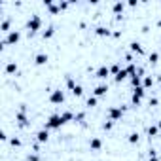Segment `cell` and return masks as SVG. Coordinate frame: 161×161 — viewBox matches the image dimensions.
<instances>
[{"mask_svg":"<svg viewBox=\"0 0 161 161\" xmlns=\"http://www.w3.org/2000/svg\"><path fill=\"white\" fill-rule=\"evenodd\" d=\"M19 40H21V31H17V29H12L4 38H2V42H0V47H8V46H17L19 44Z\"/></svg>","mask_w":161,"mask_h":161,"instance_id":"1","label":"cell"},{"mask_svg":"<svg viewBox=\"0 0 161 161\" xmlns=\"http://www.w3.org/2000/svg\"><path fill=\"white\" fill-rule=\"evenodd\" d=\"M63 125H64V121H63L61 114H51V116L44 121V129H47V131H57V129H61Z\"/></svg>","mask_w":161,"mask_h":161,"instance_id":"2","label":"cell"},{"mask_svg":"<svg viewBox=\"0 0 161 161\" xmlns=\"http://www.w3.org/2000/svg\"><path fill=\"white\" fill-rule=\"evenodd\" d=\"M42 17L38 15V14H32L31 17H29V21H27V31H29V34H36V32H40L42 31Z\"/></svg>","mask_w":161,"mask_h":161,"instance_id":"3","label":"cell"},{"mask_svg":"<svg viewBox=\"0 0 161 161\" xmlns=\"http://www.w3.org/2000/svg\"><path fill=\"white\" fill-rule=\"evenodd\" d=\"M15 121H17L19 127H27V125H31V119H29V116H27V104H21L19 112L15 114Z\"/></svg>","mask_w":161,"mask_h":161,"instance_id":"4","label":"cell"},{"mask_svg":"<svg viewBox=\"0 0 161 161\" xmlns=\"http://www.w3.org/2000/svg\"><path fill=\"white\" fill-rule=\"evenodd\" d=\"M144 95H146V89H144L142 86H140V87H135L133 93H131V106H138L140 101L144 99Z\"/></svg>","mask_w":161,"mask_h":161,"instance_id":"5","label":"cell"},{"mask_svg":"<svg viewBox=\"0 0 161 161\" xmlns=\"http://www.w3.org/2000/svg\"><path fill=\"white\" fill-rule=\"evenodd\" d=\"M106 114H108V119H112V121L116 123V121H121V118H123L125 112L121 110V106H110Z\"/></svg>","mask_w":161,"mask_h":161,"instance_id":"6","label":"cell"},{"mask_svg":"<svg viewBox=\"0 0 161 161\" xmlns=\"http://www.w3.org/2000/svg\"><path fill=\"white\" fill-rule=\"evenodd\" d=\"M49 103L51 104H63L64 103V91L59 87V89H53L49 93Z\"/></svg>","mask_w":161,"mask_h":161,"instance_id":"7","label":"cell"},{"mask_svg":"<svg viewBox=\"0 0 161 161\" xmlns=\"http://www.w3.org/2000/svg\"><path fill=\"white\" fill-rule=\"evenodd\" d=\"M125 6H127V2H123V0H116V2L110 6V8H112V14H114V17H121V15H123V12H125Z\"/></svg>","mask_w":161,"mask_h":161,"instance_id":"8","label":"cell"},{"mask_svg":"<svg viewBox=\"0 0 161 161\" xmlns=\"http://www.w3.org/2000/svg\"><path fill=\"white\" fill-rule=\"evenodd\" d=\"M93 32H95L99 38H110L114 31H112V29H108V27H104V25H99V27H95V29H93Z\"/></svg>","mask_w":161,"mask_h":161,"instance_id":"9","label":"cell"},{"mask_svg":"<svg viewBox=\"0 0 161 161\" xmlns=\"http://www.w3.org/2000/svg\"><path fill=\"white\" fill-rule=\"evenodd\" d=\"M108 76H112V74H110V66H106V64H101V66L95 70V78H97V80H106Z\"/></svg>","mask_w":161,"mask_h":161,"instance_id":"10","label":"cell"},{"mask_svg":"<svg viewBox=\"0 0 161 161\" xmlns=\"http://www.w3.org/2000/svg\"><path fill=\"white\" fill-rule=\"evenodd\" d=\"M103 146H104V142H103L101 136H91V138H89V148H91L93 152H101Z\"/></svg>","mask_w":161,"mask_h":161,"instance_id":"11","label":"cell"},{"mask_svg":"<svg viewBox=\"0 0 161 161\" xmlns=\"http://www.w3.org/2000/svg\"><path fill=\"white\" fill-rule=\"evenodd\" d=\"M34 64L36 66H44V64H47V61H49V55L47 53H44V51H40V53H36L34 55Z\"/></svg>","mask_w":161,"mask_h":161,"instance_id":"12","label":"cell"},{"mask_svg":"<svg viewBox=\"0 0 161 161\" xmlns=\"http://www.w3.org/2000/svg\"><path fill=\"white\" fill-rule=\"evenodd\" d=\"M110 91V87H108V84H99L95 89H93V95L97 97V99H101V97H106V93Z\"/></svg>","mask_w":161,"mask_h":161,"instance_id":"13","label":"cell"},{"mask_svg":"<svg viewBox=\"0 0 161 161\" xmlns=\"http://www.w3.org/2000/svg\"><path fill=\"white\" fill-rule=\"evenodd\" d=\"M34 136H36V142H40V144H46V142L49 140V131L42 127L40 131H36V135H34Z\"/></svg>","mask_w":161,"mask_h":161,"instance_id":"14","label":"cell"},{"mask_svg":"<svg viewBox=\"0 0 161 161\" xmlns=\"http://www.w3.org/2000/svg\"><path fill=\"white\" fill-rule=\"evenodd\" d=\"M129 51H131V53H136V55H144V47H142V44H140V42H135V40L129 44Z\"/></svg>","mask_w":161,"mask_h":161,"instance_id":"15","label":"cell"},{"mask_svg":"<svg viewBox=\"0 0 161 161\" xmlns=\"http://www.w3.org/2000/svg\"><path fill=\"white\" fill-rule=\"evenodd\" d=\"M17 70H19V66H17V63H15V61H8V63H6V66H4V72H6L8 76L17 74Z\"/></svg>","mask_w":161,"mask_h":161,"instance_id":"16","label":"cell"},{"mask_svg":"<svg viewBox=\"0 0 161 161\" xmlns=\"http://www.w3.org/2000/svg\"><path fill=\"white\" fill-rule=\"evenodd\" d=\"M42 34V40H49V38H53L55 36V25H49L46 31H42L40 32Z\"/></svg>","mask_w":161,"mask_h":161,"instance_id":"17","label":"cell"},{"mask_svg":"<svg viewBox=\"0 0 161 161\" xmlns=\"http://www.w3.org/2000/svg\"><path fill=\"white\" fill-rule=\"evenodd\" d=\"M153 82H155L153 76H152V74H148V76H144V78H142V87H144V89H152V87H153Z\"/></svg>","mask_w":161,"mask_h":161,"instance_id":"18","label":"cell"},{"mask_svg":"<svg viewBox=\"0 0 161 161\" xmlns=\"http://www.w3.org/2000/svg\"><path fill=\"white\" fill-rule=\"evenodd\" d=\"M125 78H129V72H127L125 68H121V70H119V72H118V74L114 76V82H116V84H121Z\"/></svg>","mask_w":161,"mask_h":161,"instance_id":"19","label":"cell"},{"mask_svg":"<svg viewBox=\"0 0 161 161\" xmlns=\"http://www.w3.org/2000/svg\"><path fill=\"white\" fill-rule=\"evenodd\" d=\"M129 82H131V87H133V89H135V87H140V86H142V76L135 74V76L129 78Z\"/></svg>","mask_w":161,"mask_h":161,"instance_id":"20","label":"cell"},{"mask_svg":"<svg viewBox=\"0 0 161 161\" xmlns=\"http://www.w3.org/2000/svg\"><path fill=\"white\" fill-rule=\"evenodd\" d=\"M10 27H12V19H10V17H6V19H4L2 23H0V31H2L4 34H8V32L12 31Z\"/></svg>","mask_w":161,"mask_h":161,"instance_id":"21","label":"cell"},{"mask_svg":"<svg viewBox=\"0 0 161 161\" xmlns=\"http://www.w3.org/2000/svg\"><path fill=\"white\" fill-rule=\"evenodd\" d=\"M61 118H63V121H64V123H70V121H74V119H76V116H74L70 110H64V112H61Z\"/></svg>","mask_w":161,"mask_h":161,"instance_id":"22","label":"cell"},{"mask_svg":"<svg viewBox=\"0 0 161 161\" xmlns=\"http://www.w3.org/2000/svg\"><path fill=\"white\" fill-rule=\"evenodd\" d=\"M97 104H99V99H97L95 95H91V97L86 99V108H95Z\"/></svg>","mask_w":161,"mask_h":161,"instance_id":"23","label":"cell"},{"mask_svg":"<svg viewBox=\"0 0 161 161\" xmlns=\"http://www.w3.org/2000/svg\"><path fill=\"white\" fill-rule=\"evenodd\" d=\"M148 63H150V64H157V63H159V51H152V53L148 55Z\"/></svg>","mask_w":161,"mask_h":161,"instance_id":"24","label":"cell"},{"mask_svg":"<svg viewBox=\"0 0 161 161\" xmlns=\"http://www.w3.org/2000/svg\"><path fill=\"white\" fill-rule=\"evenodd\" d=\"M146 133H148V136H150V138H153V136H157V135H159V127H157V125H150V127L146 129Z\"/></svg>","mask_w":161,"mask_h":161,"instance_id":"25","label":"cell"},{"mask_svg":"<svg viewBox=\"0 0 161 161\" xmlns=\"http://www.w3.org/2000/svg\"><path fill=\"white\" fill-rule=\"evenodd\" d=\"M138 140H140L138 133H135V131H133V133H129V135H127V142H129V144H138Z\"/></svg>","mask_w":161,"mask_h":161,"instance_id":"26","label":"cell"},{"mask_svg":"<svg viewBox=\"0 0 161 161\" xmlns=\"http://www.w3.org/2000/svg\"><path fill=\"white\" fill-rule=\"evenodd\" d=\"M47 12H49V15H59L63 10H61V6H59V4H53V6H49V8H47Z\"/></svg>","mask_w":161,"mask_h":161,"instance_id":"27","label":"cell"},{"mask_svg":"<svg viewBox=\"0 0 161 161\" xmlns=\"http://www.w3.org/2000/svg\"><path fill=\"white\" fill-rule=\"evenodd\" d=\"M21 144H23V142H21L19 136H12V138H10V146H14V148H21Z\"/></svg>","mask_w":161,"mask_h":161,"instance_id":"28","label":"cell"},{"mask_svg":"<svg viewBox=\"0 0 161 161\" xmlns=\"http://www.w3.org/2000/svg\"><path fill=\"white\" fill-rule=\"evenodd\" d=\"M72 95H74V97H82V95H84V87L78 84V86H76V87L72 89Z\"/></svg>","mask_w":161,"mask_h":161,"instance_id":"29","label":"cell"},{"mask_svg":"<svg viewBox=\"0 0 161 161\" xmlns=\"http://www.w3.org/2000/svg\"><path fill=\"white\" fill-rule=\"evenodd\" d=\"M76 86H78V84L74 82V78H72V76H66V87H68V89L72 91V89H74Z\"/></svg>","mask_w":161,"mask_h":161,"instance_id":"30","label":"cell"},{"mask_svg":"<svg viewBox=\"0 0 161 161\" xmlns=\"http://www.w3.org/2000/svg\"><path fill=\"white\" fill-rule=\"evenodd\" d=\"M119 70H121L119 63H114V64H110V74H112V76H116V74H118Z\"/></svg>","mask_w":161,"mask_h":161,"instance_id":"31","label":"cell"},{"mask_svg":"<svg viewBox=\"0 0 161 161\" xmlns=\"http://www.w3.org/2000/svg\"><path fill=\"white\" fill-rule=\"evenodd\" d=\"M103 129H104V131H112V129H114V121H112V119L104 121V123H103Z\"/></svg>","mask_w":161,"mask_h":161,"instance_id":"32","label":"cell"},{"mask_svg":"<svg viewBox=\"0 0 161 161\" xmlns=\"http://www.w3.org/2000/svg\"><path fill=\"white\" fill-rule=\"evenodd\" d=\"M27 161H40V153H36V152L34 153H29L27 155Z\"/></svg>","mask_w":161,"mask_h":161,"instance_id":"33","label":"cell"},{"mask_svg":"<svg viewBox=\"0 0 161 161\" xmlns=\"http://www.w3.org/2000/svg\"><path fill=\"white\" fill-rule=\"evenodd\" d=\"M148 104H150V106H157V104H159V99H157V97H150Z\"/></svg>","mask_w":161,"mask_h":161,"instance_id":"34","label":"cell"},{"mask_svg":"<svg viewBox=\"0 0 161 161\" xmlns=\"http://www.w3.org/2000/svg\"><path fill=\"white\" fill-rule=\"evenodd\" d=\"M84 118H86V114H84V112H80V114H76V119H74V121L80 123V121H84Z\"/></svg>","mask_w":161,"mask_h":161,"instance_id":"35","label":"cell"},{"mask_svg":"<svg viewBox=\"0 0 161 161\" xmlns=\"http://www.w3.org/2000/svg\"><path fill=\"white\" fill-rule=\"evenodd\" d=\"M0 140H2V142L10 140V136H8V133H6V131H2V133H0Z\"/></svg>","mask_w":161,"mask_h":161,"instance_id":"36","label":"cell"},{"mask_svg":"<svg viewBox=\"0 0 161 161\" xmlns=\"http://www.w3.org/2000/svg\"><path fill=\"white\" fill-rule=\"evenodd\" d=\"M121 34H123L121 31H114V32H112V38H116V40H119V38H121Z\"/></svg>","mask_w":161,"mask_h":161,"instance_id":"37","label":"cell"},{"mask_svg":"<svg viewBox=\"0 0 161 161\" xmlns=\"http://www.w3.org/2000/svg\"><path fill=\"white\" fill-rule=\"evenodd\" d=\"M127 6H129V8H138V2H136V0H129Z\"/></svg>","mask_w":161,"mask_h":161,"instance_id":"38","label":"cell"},{"mask_svg":"<svg viewBox=\"0 0 161 161\" xmlns=\"http://www.w3.org/2000/svg\"><path fill=\"white\" fill-rule=\"evenodd\" d=\"M148 161H159V157H157V155H152V157H150Z\"/></svg>","mask_w":161,"mask_h":161,"instance_id":"39","label":"cell"},{"mask_svg":"<svg viewBox=\"0 0 161 161\" xmlns=\"http://www.w3.org/2000/svg\"><path fill=\"white\" fill-rule=\"evenodd\" d=\"M157 82H159V84H161V74H157Z\"/></svg>","mask_w":161,"mask_h":161,"instance_id":"40","label":"cell"},{"mask_svg":"<svg viewBox=\"0 0 161 161\" xmlns=\"http://www.w3.org/2000/svg\"><path fill=\"white\" fill-rule=\"evenodd\" d=\"M157 27H161V17H159V19H157Z\"/></svg>","mask_w":161,"mask_h":161,"instance_id":"41","label":"cell"},{"mask_svg":"<svg viewBox=\"0 0 161 161\" xmlns=\"http://www.w3.org/2000/svg\"><path fill=\"white\" fill-rule=\"evenodd\" d=\"M157 127H159V131H161V119H159V121H157Z\"/></svg>","mask_w":161,"mask_h":161,"instance_id":"42","label":"cell"}]
</instances>
